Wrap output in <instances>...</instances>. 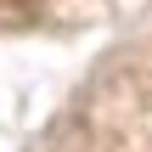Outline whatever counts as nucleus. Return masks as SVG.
Masks as SVG:
<instances>
[]
</instances>
